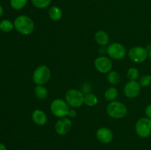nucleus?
I'll return each mask as SVG.
<instances>
[{"label":"nucleus","instance_id":"obj_15","mask_svg":"<svg viewBox=\"0 0 151 150\" xmlns=\"http://www.w3.org/2000/svg\"><path fill=\"white\" fill-rule=\"evenodd\" d=\"M49 16L53 21H58L63 16V12L58 6H52L49 10Z\"/></svg>","mask_w":151,"mask_h":150},{"label":"nucleus","instance_id":"obj_23","mask_svg":"<svg viewBox=\"0 0 151 150\" xmlns=\"http://www.w3.org/2000/svg\"><path fill=\"white\" fill-rule=\"evenodd\" d=\"M139 76V71L137 68H130L127 71V77L130 80H137Z\"/></svg>","mask_w":151,"mask_h":150},{"label":"nucleus","instance_id":"obj_1","mask_svg":"<svg viewBox=\"0 0 151 150\" xmlns=\"http://www.w3.org/2000/svg\"><path fill=\"white\" fill-rule=\"evenodd\" d=\"M14 27L19 33L27 35L33 32L35 24L33 21L29 16L21 15L15 19Z\"/></svg>","mask_w":151,"mask_h":150},{"label":"nucleus","instance_id":"obj_3","mask_svg":"<svg viewBox=\"0 0 151 150\" xmlns=\"http://www.w3.org/2000/svg\"><path fill=\"white\" fill-rule=\"evenodd\" d=\"M50 110L54 116L60 119L68 116L70 108L66 101L62 99H55L50 104Z\"/></svg>","mask_w":151,"mask_h":150},{"label":"nucleus","instance_id":"obj_21","mask_svg":"<svg viewBox=\"0 0 151 150\" xmlns=\"http://www.w3.org/2000/svg\"><path fill=\"white\" fill-rule=\"evenodd\" d=\"M28 0H10V6L16 10L23 9L26 6Z\"/></svg>","mask_w":151,"mask_h":150},{"label":"nucleus","instance_id":"obj_18","mask_svg":"<svg viewBox=\"0 0 151 150\" xmlns=\"http://www.w3.org/2000/svg\"><path fill=\"white\" fill-rule=\"evenodd\" d=\"M118 96V91L114 87H110L107 88L105 92V98L110 101H114Z\"/></svg>","mask_w":151,"mask_h":150},{"label":"nucleus","instance_id":"obj_26","mask_svg":"<svg viewBox=\"0 0 151 150\" xmlns=\"http://www.w3.org/2000/svg\"><path fill=\"white\" fill-rule=\"evenodd\" d=\"M76 115H77V112L75 111L74 109H70L68 116H69L70 118H75V116H76Z\"/></svg>","mask_w":151,"mask_h":150},{"label":"nucleus","instance_id":"obj_22","mask_svg":"<svg viewBox=\"0 0 151 150\" xmlns=\"http://www.w3.org/2000/svg\"><path fill=\"white\" fill-rule=\"evenodd\" d=\"M108 81L112 85H116L119 83L120 81V76L119 74L115 71H111L108 74Z\"/></svg>","mask_w":151,"mask_h":150},{"label":"nucleus","instance_id":"obj_10","mask_svg":"<svg viewBox=\"0 0 151 150\" xmlns=\"http://www.w3.org/2000/svg\"><path fill=\"white\" fill-rule=\"evenodd\" d=\"M141 91V85L136 80H130L126 83L124 88V93L127 97L131 99L138 96Z\"/></svg>","mask_w":151,"mask_h":150},{"label":"nucleus","instance_id":"obj_19","mask_svg":"<svg viewBox=\"0 0 151 150\" xmlns=\"http://www.w3.org/2000/svg\"><path fill=\"white\" fill-rule=\"evenodd\" d=\"M14 28V24L12 23L10 20L4 19L0 22V29L4 32H9L13 30Z\"/></svg>","mask_w":151,"mask_h":150},{"label":"nucleus","instance_id":"obj_28","mask_svg":"<svg viewBox=\"0 0 151 150\" xmlns=\"http://www.w3.org/2000/svg\"><path fill=\"white\" fill-rule=\"evenodd\" d=\"M0 150H7V147L5 146V145L1 143H0Z\"/></svg>","mask_w":151,"mask_h":150},{"label":"nucleus","instance_id":"obj_16","mask_svg":"<svg viewBox=\"0 0 151 150\" xmlns=\"http://www.w3.org/2000/svg\"><path fill=\"white\" fill-rule=\"evenodd\" d=\"M84 103L87 106L93 107L98 103V98L95 94L92 93H88L84 96Z\"/></svg>","mask_w":151,"mask_h":150},{"label":"nucleus","instance_id":"obj_27","mask_svg":"<svg viewBox=\"0 0 151 150\" xmlns=\"http://www.w3.org/2000/svg\"><path fill=\"white\" fill-rule=\"evenodd\" d=\"M147 50L148 51V57H150L151 60V45H149L148 47L147 48Z\"/></svg>","mask_w":151,"mask_h":150},{"label":"nucleus","instance_id":"obj_2","mask_svg":"<svg viewBox=\"0 0 151 150\" xmlns=\"http://www.w3.org/2000/svg\"><path fill=\"white\" fill-rule=\"evenodd\" d=\"M108 115L113 119H122L127 114V107L123 103L118 101H111L106 108Z\"/></svg>","mask_w":151,"mask_h":150},{"label":"nucleus","instance_id":"obj_8","mask_svg":"<svg viewBox=\"0 0 151 150\" xmlns=\"http://www.w3.org/2000/svg\"><path fill=\"white\" fill-rule=\"evenodd\" d=\"M107 53L114 60H122L126 54V49L120 43H112L108 46Z\"/></svg>","mask_w":151,"mask_h":150},{"label":"nucleus","instance_id":"obj_17","mask_svg":"<svg viewBox=\"0 0 151 150\" xmlns=\"http://www.w3.org/2000/svg\"><path fill=\"white\" fill-rule=\"evenodd\" d=\"M35 96L39 99H44L48 96V91L47 89L43 85H37L34 89Z\"/></svg>","mask_w":151,"mask_h":150},{"label":"nucleus","instance_id":"obj_29","mask_svg":"<svg viewBox=\"0 0 151 150\" xmlns=\"http://www.w3.org/2000/svg\"><path fill=\"white\" fill-rule=\"evenodd\" d=\"M3 12H4V10H3V7H1V5H0V17H1V16H2Z\"/></svg>","mask_w":151,"mask_h":150},{"label":"nucleus","instance_id":"obj_7","mask_svg":"<svg viewBox=\"0 0 151 150\" xmlns=\"http://www.w3.org/2000/svg\"><path fill=\"white\" fill-rule=\"evenodd\" d=\"M128 56L134 63H143L148 57V51L142 46H134L129 50Z\"/></svg>","mask_w":151,"mask_h":150},{"label":"nucleus","instance_id":"obj_5","mask_svg":"<svg viewBox=\"0 0 151 150\" xmlns=\"http://www.w3.org/2000/svg\"><path fill=\"white\" fill-rule=\"evenodd\" d=\"M84 94L77 89H70L66 93L65 99L70 107L77 108L80 107L84 103Z\"/></svg>","mask_w":151,"mask_h":150},{"label":"nucleus","instance_id":"obj_30","mask_svg":"<svg viewBox=\"0 0 151 150\" xmlns=\"http://www.w3.org/2000/svg\"><path fill=\"white\" fill-rule=\"evenodd\" d=\"M94 1H98V0H94Z\"/></svg>","mask_w":151,"mask_h":150},{"label":"nucleus","instance_id":"obj_20","mask_svg":"<svg viewBox=\"0 0 151 150\" xmlns=\"http://www.w3.org/2000/svg\"><path fill=\"white\" fill-rule=\"evenodd\" d=\"M32 4L38 9H44L50 5L52 0H31Z\"/></svg>","mask_w":151,"mask_h":150},{"label":"nucleus","instance_id":"obj_14","mask_svg":"<svg viewBox=\"0 0 151 150\" xmlns=\"http://www.w3.org/2000/svg\"><path fill=\"white\" fill-rule=\"evenodd\" d=\"M94 38L97 44L100 46H106L109 42V36L107 32L100 30L96 32Z\"/></svg>","mask_w":151,"mask_h":150},{"label":"nucleus","instance_id":"obj_9","mask_svg":"<svg viewBox=\"0 0 151 150\" xmlns=\"http://www.w3.org/2000/svg\"><path fill=\"white\" fill-rule=\"evenodd\" d=\"M94 66L99 72L103 74L110 72L112 69V62L110 58L104 56L98 57L94 60Z\"/></svg>","mask_w":151,"mask_h":150},{"label":"nucleus","instance_id":"obj_11","mask_svg":"<svg viewBox=\"0 0 151 150\" xmlns=\"http://www.w3.org/2000/svg\"><path fill=\"white\" fill-rule=\"evenodd\" d=\"M72 126V121L67 118H60L57 121L55 126L56 132L60 135H65L69 133Z\"/></svg>","mask_w":151,"mask_h":150},{"label":"nucleus","instance_id":"obj_31","mask_svg":"<svg viewBox=\"0 0 151 150\" xmlns=\"http://www.w3.org/2000/svg\"><path fill=\"white\" fill-rule=\"evenodd\" d=\"M150 30H151V24H150Z\"/></svg>","mask_w":151,"mask_h":150},{"label":"nucleus","instance_id":"obj_6","mask_svg":"<svg viewBox=\"0 0 151 150\" xmlns=\"http://www.w3.org/2000/svg\"><path fill=\"white\" fill-rule=\"evenodd\" d=\"M135 130L140 138H148L151 135V119L147 117L139 119L136 124Z\"/></svg>","mask_w":151,"mask_h":150},{"label":"nucleus","instance_id":"obj_13","mask_svg":"<svg viewBox=\"0 0 151 150\" xmlns=\"http://www.w3.org/2000/svg\"><path fill=\"white\" fill-rule=\"evenodd\" d=\"M32 121L39 126H43L47 121V114L45 113V112L40 109H36L32 112Z\"/></svg>","mask_w":151,"mask_h":150},{"label":"nucleus","instance_id":"obj_12","mask_svg":"<svg viewBox=\"0 0 151 150\" xmlns=\"http://www.w3.org/2000/svg\"><path fill=\"white\" fill-rule=\"evenodd\" d=\"M96 137L100 142L103 144H109L111 142L114 138L113 132L107 127H101L97 129Z\"/></svg>","mask_w":151,"mask_h":150},{"label":"nucleus","instance_id":"obj_4","mask_svg":"<svg viewBox=\"0 0 151 150\" xmlns=\"http://www.w3.org/2000/svg\"><path fill=\"white\" fill-rule=\"evenodd\" d=\"M51 76L50 69L47 66L41 65L35 69L32 74V80L37 85H44L47 83Z\"/></svg>","mask_w":151,"mask_h":150},{"label":"nucleus","instance_id":"obj_24","mask_svg":"<svg viewBox=\"0 0 151 150\" xmlns=\"http://www.w3.org/2000/svg\"><path fill=\"white\" fill-rule=\"evenodd\" d=\"M139 84L142 87H147L151 85V76L149 74L143 75L139 79Z\"/></svg>","mask_w":151,"mask_h":150},{"label":"nucleus","instance_id":"obj_25","mask_svg":"<svg viewBox=\"0 0 151 150\" xmlns=\"http://www.w3.org/2000/svg\"><path fill=\"white\" fill-rule=\"evenodd\" d=\"M145 115L146 117L151 119V104H148L145 108Z\"/></svg>","mask_w":151,"mask_h":150}]
</instances>
